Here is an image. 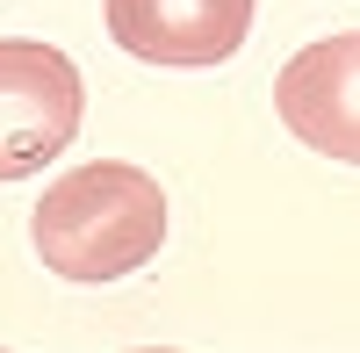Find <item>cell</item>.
<instances>
[{
	"label": "cell",
	"mask_w": 360,
	"mask_h": 353,
	"mask_svg": "<svg viewBox=\"0 0 360 353\" xmlns=\"http://www.w3.org/2000/svg\"><path fill=\"white\" fill-rule=\"evenodd\" d=\"M29 245L58 281H123L166 245V188L144 166L86 159L37 195Z\"/></svg>",
	"instance_id": "1"
},
{
	"label": "cell",
	"mask_w": 360,
	"mask_h": 353,
	"mask_svg": "<svg viewBox=\"0 0 360 353\" xmlns=\"http://www.w3.org/2000/svg\"><path fill=\"white\" fill-rule=\"evenodd\" d=\"M86 79L58 44L0 37V181L44 173L79 137Z\"/></svg>",
	"instance_id": "2"
},
{
	"label": "cell",
	"mask_w": 360,
	"mask_h": 353,
	"mask_svg": "<svg viewBox=\"0 0 360 353\" xmlns=\"http://www.w3.org/2000/svg\"><path fill=\"white\" fill-rule=\"evenodd\" d=\"M274 115L295 144L360 166V29L303 44L274 79Z\"/></svg>",
	"instance_id": "3"
},
{
	"label": "cell",
	"mask_w": 360,
	"mask_h": 353,
	"mask_svg": "<svg viewBox=\"0 0 360 353\" xmlns=\"http://www.w3.org/2000/svg\"><path fill=\"white\" fill-rule=\"evenodd\" d=\"M108 37L144 65H224L252 37V0H101Z\"/></svg>",
	"instance_id": "4"
}]
</instances>
